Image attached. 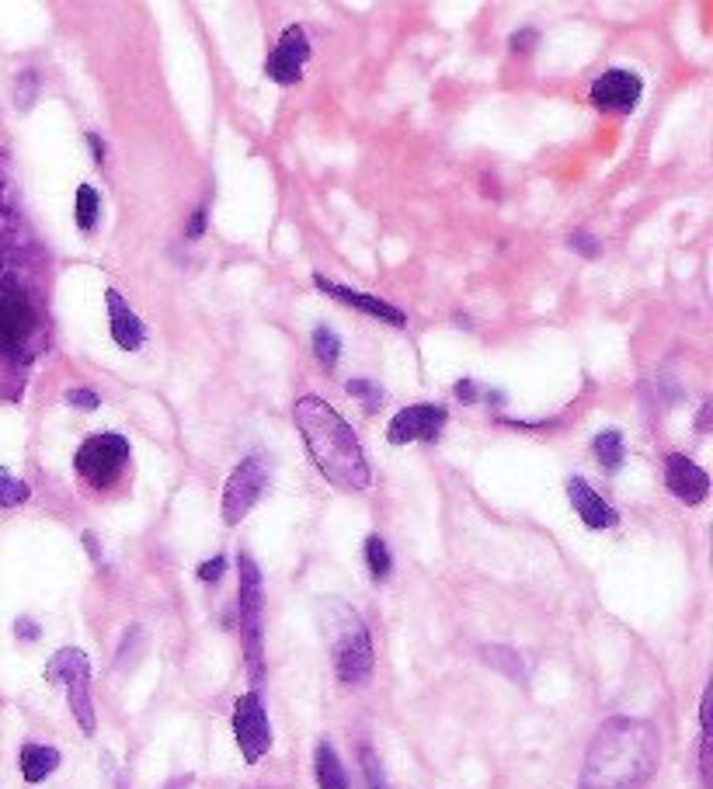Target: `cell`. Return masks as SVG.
<instances>
[{
    "mask_svg": "<svg viewBox=\"0 0 713 789\" xmlns=\"http://www.w3.org/2000/svg\"><path fill=\"white\" fill-rule=\"evenodd\" d=\"M84 547H87V553L95 557V563H102V550H98V539H95V533H84Z\"/></svg>",
    "mask_w": 713,
    "mask_h": 789,
    "instance_id": "cell-37",
    "label": "cell"
},
{
    "mask_svg": "<svg viewBox=\"0 0 713 789\" xmlns=\"http://www.w3.org/2000/svg\"><path fill=\"white\" fill-rule=\"evenodd\" d=\"M87 143H91V150H95V164L102 167L105 164V140L98 133H87Z\"/></svg>",
    "mask_w": 713,
    "mask_h": 789,
    "instance_id": "cell-36",
    "label": "cell"
},
{
    "mask_svg": "<svg viewBox=\"0 0 713 789\" xmlns=\"http://www.w3.org/2000/svg\"><path fill=\"white\" fill-rule=\"evenodd\" d=\"M456 397H460L463 404H477V401H480V390H477L474 380H460V383H456Z\"/></svg>",
    "mask_w": 713,
    "mask_h": 789,
    "instance_id": "cell-33",
    "label": "cell"
},
{
    "mask_svg": "<svg viewBox=\"0 0 713 789\" xmlns=\"http://www.w3.org/2000/svg\"><path fill=\"white\" fill-rule=\"evenodd\" d=\"M310 60V39H307V32L299 28V25H289L283 32V39H278L275 52L269 56V63H265V73L275 81V84H299L304 81V67Z\"/></svg>",
    "mask_w": 713,
    "mask_h": 789,
    "instance_id": "cell-9",
    "label": "cell"
},
{
    "mask_svg": "<svg viewBox=\"0 0 713 789\" xmlns=\"http://www.w3.org/2000/svg\"><path fill=\"white\" fill-rule=\"evenodd\" d=\"M662 738L654 724L613 717L589 744L581 789H644L658 768Z\"/></svg>",
    "mask_w": 713,
    "mask_h": 789,
    "instance_id": "cell-1",
    "label": "cell"
},
{
    "mask_svg": "<svg viewBox=\"0 0 713 789\" xmlns=\"http://www.w3.org/2000/svg\"><path fill=\"white\" fill-rule=\"evenodd\" d=\"M359 758H363V773H366V782L369 789H387V779H383V768H380V758L372 748H359Z\"/></svg>",
    "mask_w": 713,
    "mask_h": 789,
    "instance_id": "cell-26",
    "label": "cell"
},
{
    "mask_svg": "<svg viewBox=\"0 0 713 789\" xmlns=\"http://www.w3.org/2000/svg\"><path fill=\"white\" fill-rule=\"evenodd\" d=\"M321 615H324V633H328V644H331L337 679H342L345 685L369 682L372 641H369V630L363 623V615L355 609H348L345 602H337V598H328V602L321 606Z\"/></svg>",
    "mask_w": 713,
    "mask_h": 789,
    "instance_id": "cell-3",
    "label": "cell"
},
{
    "mask_svg": "<svg viewBox=\"0 0 713 789\" xmlns=\"http://www.w3.org/2000/svg\"><path fill=\"white\" fill-rule=\"evenodd\" d=\"M8 160H4V154H0V213H4V202H8Z\"/></svg>",
    "mask_w": 713,
    "mask_h": 789,
    "instance_id": "cell-35",
    "label": "cell"
},
{
    "mask_svg": "<svg viewBox=\"0 0 713 789\" xmlns=\"http://www.w3.org/2000/svg\"><path fill=\"white\" fill-rule=\"evenodd\" d=\"M223 571H227V557H213V560L199 563V581H205V585H216V581L223 577Z\"/></svg>",
    "mask_w": 713,
    "mask_h": 789,
    "instance_id": "cell-29",
    "label": "cell"
},
{
    "mask_svg": "<svg viewBox=\"0 0 713 789\" xmlns=\"http://www.w3.org/2000/svg\"><path fill=\"white\" fill-rule=\"evenodd\" d=\"M641 94H644V84L633 70H606L603 77L592 81L589 101L603 111H633Z\"/></svg>",
    "mask_w": 713,
    "mask_h": 789,
    "instance_id": "cell-10",
    "label": "cell"
},
{
    "mask_svg": "<svg viewBox=\"0 0 713 789\" xmlns=\"http://www.w3.org/2000/svg\"><path fill=\"white\" fill-rule=\"evenodd\" d=\"M484 654V661L491 665V668H498L501 674H509L512 682H522L525 679V668H522V657L512 650V647H484L480 650Z\"/></svg>",
    "mask_w": 713,
    "mask_h": 789,
    "instance_id": "cell-21",
    "label": "cell"
},
{
    "mask_svg": "<svg viewBox=\"0 0 713 789\" xmlns=\"http://www.w3.org/2000/svg\"><path fill=\"white\" fill-rule=\"evenodd\" d=\"M700 779H703V789H713V768H710V730H703V744H700Z\"/></svg>",
    "mask_w": 713,
    "mask_h": 789,
    "instance_id": "cell-30",
    "label": "cell"
},
{
    "mask_svg": "<svg viewBox=\"0 0 713 789\" xmlns=\"http://www.w3.org/2000/svg\"><path fill=\"white\" fill-rule=\"evenodd\" d=\"M568 248L578 251L581 258H589V261L603 254V243H598V240H595L592 234H585V230H574V234L568 237Z\"/></svg>",
    "mask_w": 713,
    "mask_h": 789,
    "instance_id": "cell-27",
    "label": "cell"
},
{
    "mask_svg": "<svg viewBox=\"0 0 713 789\" xmlns=\"http://www.w3.org/2000/svg\"><path fill=\"white\" fill-rule=\"evenodd\" d=\"M265 487H269V466H265V459L248 456V459H243V463L234 469V474H230L227 487H223V522L237 525V522L261 501Z\"/></svg>",
    "mask_w": 713,
    "mask_h": 789,
    "instance_id": "cell-7",
    "label": "cell"
},
{
    "mask_svg": "<svg viewBox=\"0 0 713 789\" xmlns=\"http://www.w3.org/2000/svg\"><path fill=\"white\" fill-rule=\"evenodd\" d=\"M449 421V410L442 404H411L393 415L387 425V442L390 445H407V442H431L439 439V431Z\"/></svg>",
    "mask_w": 713,
    "mask_h": 789,
    "instance_id": "cell-8",
    "label": "cell"
},
{
    "mask_svg": "<svg viewBox=\"0 0 713 789\" xmlns=\"http://www.w3.org/2000/svg\"><path fill=\"white\" fill-rule=\"evenodd\" d=\"M234 738L248 765H258L272 748V724L258 692H243L234 703Z\"/></svg>",
    "mask_w": 713,
    "mask_h": 789,
    "instance_id": "cell-6",
    "label": "cell"
},
{
    "mask_svg": "<svg viewBox=\"0 0 713 789\" xmlns=\"http://www.w3.org/2000/svg\"><path fill=\"white\" fill-rule=\"evenodd\" d=\"M592 449H595V456H598V463H603L609 474H616L619 466H623V459H627V445H623V435H619L616 428H606V431H598L595 435V442H592Z\"/></svg>",
    "mask_w": 713,
    "mask_h": 789,
    "instance_id": "cell-18",
    "label": "cell"
},
{
    "mask_svg": "<svg viewBox=\"0 0 713 789\" xmlns=\"http://www.w3.org/2000/svg\"><path fill=\"white\" fill-rule=\"evenodd\" d=\"M665 487H668V494L675 501H682V504H703L706 494H710V477H706V469L697 466L689 456L682 453H672L665 459Z\"/></svg>",
    "mask_w": 713,
    "mask_h": 789,
    "instance_id": "cell-11",
    "label": "cell"
},
{
    "mask_svg": "<svg viewBox=\"0 0 713 789\" xmlns=\"http://www.w3.org/2000/svg\"><path fill=\"white\" fill-rule=\"evenodd\" d=\"M293 421L307 442V453L321 474L342 491H366L372 483L369 459L363 453L359 435L337 410L321 397H299L293 407Z\"/></svg>",
    "mask_w": 713,
    "mask_h": 789,
    "instance_id": "cell-2",
    "label": "cell"
},
{
    "mask_svg": "<svg viewBox=\"0 0 713 789\" xmlns=\"http://www.w3.org/2000/svg\"><path fill=\"white\" fill-rule=\"evenodd\" d=\"M32 498L28 483L11 477L4 466H0V509H17V504H25Z\"/></svg>",
    "mask_w": 713,
    "mask_h": 789,
    "instance_id": "cell-24",
    "label": "cell"
},
{
    "mask_svg": "<svg viewBox=\"0 0 713 789\" xmlns=\"http://www.w3.org/2000/svg\"><path fill=\"white\" fill-rule=\"evenodd\" d=\"M536 43H539V32H536V28H522V32H515L512 39H509L512 52H530Z\"/></svg>",
    "mask_w": 713,
    "mask_h": 789,
    "instance_id": "cell-31",
    "label": "cell"
},
{
    "mask_svg": "<svg viewBox=\"0 0 713 789\" xmlns=\"http://www.w3.org/2000/svg\"><path fill=\"white\" fill-rule=\"evenodd\" d=\"M710 415H713V404L706 401V404H703V410H700V421H697V428H700V431H706V428H710Z\"/></svg>",
    "mask_w": 713,
    "mask_h": 789,
    "instance_id": "cell-38",
    "label": "cell"
},
{
    "mask_svg": "<svg viewBox=\"0 0 713 789\" xmlns=\"http://www.w3.org/2000/svg\"><path fill=\"white\" fill-rule=\"evenodd\" d=\"M46 682H63V685H73V682H91V661L87 654L78 650V647H63L49 657L46 665Z\"/></svg>",
    "mask_w": 713,
    "mask_h": 789,
    "instance_id": "cell-15",
    "label": "cell"
},
{
    "mask_svg": "<svg viewBox=\"0 0 713 789\" xmlns=\"http://www.w3.org/2000/svg\"><path fill=\"white\" fill-rule=\"evenodd\" d=\"M22 776L25 782H43L49 779L56 768H60V751L56 748H46V744H25L22 748Z\"/></svg>",
    "mask_w": 713,
    "mask_h": 789,
    "instance_id": "cell-16",
    "label": "cell"
},
{
    "mask_svg": "<svg viewBox=\"0 0 713 789\" xmlns=\"http://www.w3.org/2000/svg\"><path fill=\"white\" fill-rule=\"evenodd\" d=\"M366 567H369V574L377 577V581H387L390 571H393L390 550H387V542H383L380 536H369V539H366Z\"/></svg>",
    "mask_w": 713,
    "mask_h": 789,
    "instance_id": "cell-23",
    "label": "cell"
},
{
    "mask_svg": "<svg viewBox=\"0 0 713 789\" xmlns=\"http://www.w3.org/2000/svg\"><path fill=\"white\" fill-rule=\"evenodd\" d=\"M568 498H571V504H574L578 518L585 522L589 529H613V525L619 522L613 504H606L603 494H595L592 483H589L585 477H571V480H568Z\"/></svg>",
    "mask_w": 713,
    "mask_h": 789,
    "instance_id": "cell-14",
    "label": "cell"
},
{
    "mask_svg": "<svg viewBox=\"0 0 713 789\" xmlns=\"http://www.w3.org/2000/svg\"><path fill=\"white\" fill-rule=\"evenodd\" d=\"M313 286L321 289L324 296H334L337 303H345V307L363 310V313L377 316V321H383V324H393V327H404V324H407L404 310H397L393 303H387V299H380V296H369V292H359V289H345V286H337V282L324 278L321 272L313 275Z\"/></svg>",
    "mask_w": 713,
    "mask_h": 789,
    "instance_id": "cell-12",
    "label": "cell"
},
{
    "mask_svg": "<svg viewBox=\"0 0 713 789\" xmlns=\"http://www.w3.org/2000/svg\"><path fill=\"white\" fill-rule=\"evenodd\" d=\"M14 633L22 636V641H39V626H35L32 619H17V623H14Z\"/></svg>",
    "mask_w": 713,
    "mask_h": 789,
    "instance_id": "cell-34",
    "label": "cell"
},
{
    "mask_svg": "<svg viewBox=\"0 0 713 789\" xmlns=\"http://www.w3.org/2000/svg\"><path fill=\"white\" fill-rule=\"evenodd\" d=\"M313 776H317V786L321 789H348V776L342 768V758H337V751L321 741L313 751Z\"/></svg>",
    "mask_w": 713,
    "mask_h": 789,
    "instance_id": "cell-17",
    "label": "cell"
},
{
    "mask_svg": "<svg viewBox=\"0 0 713 789\" xmlns=\"http://www.w3.org/2000/svg\"><path fill=\"white\" fill-rule=\"evenodd\" d=\"M126 463H129V439L119 435V431H98V435H91L78 449V456H73L78 474L95 487V491H108V487L122 477Z\"/></svg>",
    "mask_w": 713,
    "mask_h": 789,
    "instance_id": "cell-5",
    "label": "cell"
},
{
    "mask_svg": "<svg viewBox=\"0 0 713 789\" xmlns=\"http://www.w3.org/2000/svg\"><path fill=\"white\" fill-rule=\"evenodd\" d=\"M205 219H210V205H199V210L192 213V223H189V227H185V237H189V240H199L202 234H205Z\"/></svg>",
    "mask_w": 713,
    "mask_h": 789,
    "instance_id": "cell-32",
    "label": "cell"
},
{
    "mask_svg": "<svg viewBox=\"0 0 713 789\" xmlns=\"http://www.w3.org/2000/svg\"><path fill=\"white\" fill-rule=\"evenodd\" d=\"M313 355L324 369H334L337 359H342V337H337L331 327H317L313 331Z\"/></svg>",
    "mask_w": 713,
    "mask_h": 789,
    "instance_id": "cell-22",
    "label": "cell"
},
{
    "mask_svg": "<svg viewBox=\"0 0 713 789\" xmlns=\"http://www.w3.org/2000/svg\"><path fill=\"white\" fill-rule=\"evenodd\" d=\"M63 401H67L70 407H78V410H98V407H102L95 390H67Z\"/></svg>",
    "mask_w": 713,
    "mask_h": 789,
    "instance_id": "cell-28",
    "label": "cell"
},
{
    "mask_svg": "<svg viewBox=\"0 0 713 789\" xmlns=\"http://www.w3.org/2000/svg\"><path fill=\"white\" fill-rule=\"evenodd\" d=\"M98 216H102V195L95 192V184H81L78 205H73V219H78V227L84 234H91L98 227Z\"/></svg>",
    "mask_w": 713,
    "mask_h": 789,
    "instance_id": "cell-20",
    "label": "cell"
},
{
    "mask_svg": "<svg viewBox=\"0 0 713 789\" xmlns=\"http://www.w3.org/2000/svg\"><path fill=\"white\" fill-rule=\"evenodd\" d=\"M105 307H108V324H111V342H116L122 351H140L146 342V327L140 321L136 310H129V303L122 299L119 289L105 292Z\"/></svg>",
    "mask_w": 713,
    "mask_h": 789,
    "instance_id": "cell-13",
    "label": "cell"
},
{
    "mask_svg": "<svg viewBox=\"0 0 713 789\" xmlns=\"http://www.w3.org/2000/svg\"><path fill=\"white\" fill-rule=\"evenodd\" d=\"M237 612H240V636L243 647H248V668H251V682L258 685L261 674H265V661H261V609H265V585H261V567L254 563L251 553L237 557Z\"/></svg>",
    "mask_w": 713,
    "mask_h": 789,
    "instance_id": "cell-4",
    "label": "cell"
},
{
    "mask_svg": "<svg viewBox=\"0 0 713 789\" xmlns=\"http://www.w3.org/2000/svg\"><path fill=\"white\" fill-rule=\"evenodd\" d=\"M345 390L352 393V397H359L366 404L369 415H372V410H380V404H383V390L377 383H369V380H348Z\"/></svg>",
    "mask_w": 713,
    "mask_h": 789,
    "instance_id": "cell-25",
    "label": "cell"
},
{
    "mask_svg": "<svg viewBox=\"0 0 713 789\" xmlns=\"http://www.w3.org/2000/svg\"><path fill=\"white\" fill-rule=\"evenodd\" d=\"M67 700H70V713H73V717H78L81 730L91 738V734H95L98 720H95V706H91L87 682H73V685H67Z\"/></svg>",
    "mask_w": 713,
    "mask_h": 789,
    "instance_id": "cell-19",
    "label": "cell"
}]
</instances>
